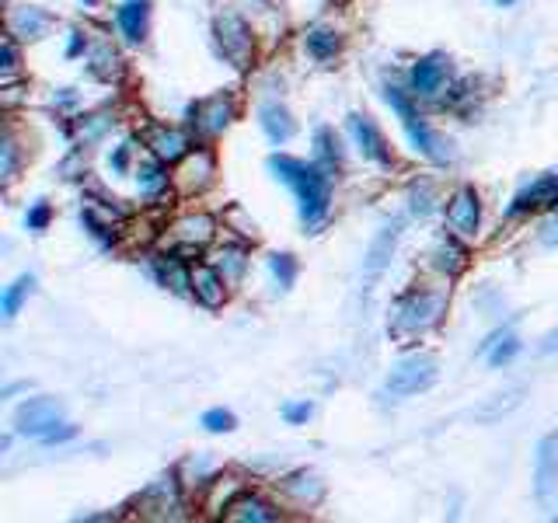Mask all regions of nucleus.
<instances>
[{
    "instance_id": "nucleus-1",
    "label": "nucleus",
    "mask_w": 558,
    "mask_h": 523,
    "mask_svg": "<svg viewBox=\"0 0 558 523\" xmlns=\"http://www.w3.org/2000/svg\"><path fill=\"white\" fill-rule=\"evenodd\" d=\"M269 171L297 196V210L307 231L318 234L321 224L328 220V210H332V178H328V171L321 164H307L290 154L269 157Z\"/></svg>"
},
{
    "instance_id": "nucleus-2",
    "label": "nucleus",
    "mask_w": 558,
    "mask_h": 523,
    "mask_svg": "<svg viewBox=\"0 0 558 523\" xmlns=\"http://www.w3.org/2000/svg\"><path fill=\"white\" fill-rule=\"evenodd\" d=\"M443 307H447V297L436 290H405L395 297L391 304V318H388V335L395 342H412L419 335H426L436 321L443 318Z\"/></svg>"
},
{
    "instance_id": "nucleus-3",
    "label": "nucleus",
    "mask_w": 558,
    "mask_h": 523,
    "mask_svg": "<svg viewBox=\"0 0 558 523\" xmlns=\"http://www.w3.org/2000/svg\"><path fill=\"white\" fill-rule=\"evenodd\" d=\"M384 98H388V105L395 109L398 123H402L409 143L416 147V154H422L426 161H433V164H447L450 154H447V147H443L440 133L426 123V116L416 109V102L409 98V91H402L398 84H384Z\"/></svg>"
},
{
    "instance_id": "nucleus-4",
    "label": "nucleus",
    "mask_w": 558,
    "mask_h": 523,
    "mask_svg": "<svg viewBox=\"0 0 558 523\" xmlns=\"http://www.w3.org/2000/svg\"><path fill=\"white\" fill-rule=\"evenodd\" d=\"M14 429L39 443H63L77 436V429L70 422H63V405L56 398L21 401L18 412H14Z\"/></svg>"
},
{
    "instance_id": "nucleus-5",
    "label": "nucleus",
    "mask_w": 558,
    "mask_h": 523,
    "mask_svg": "<svg viewBox=\"0 0 558 523\" xmlns=\"http://www.w3.org/2000/svg\"><path fill=\"white\" fill-rule=\"evenodd\" d=\"M436 381H440V360H436L433 353L402 356V360L391 367L388 381H384V398H391V401L416 398V394L433 388Z\"/></svg>"
},
{
    "instance_id": "nucleus-6",
    "label": "nucleus",
    "mask_w": 558,
    "mask_h": 523,
    "mask_svg": "<svg viewBox=\"0 0 558 523\" xmlns=\"http://www.w3.org/2000/svg\"><path fill=\"white\" fill-rule=\"evenodd\" d=\"M447 224H450V231L464 241H471L478 234V227H482V199H478V192L471 189V185H461V189L450 196Z\"/></svg>"
},
{
    "instance_id": "nucleus-7",
    "label": "nucleus",
    "mask_w": 558,
    "mask_h": 523,
    "mask_svg": "<svg viewBox=\"0 0 558 523\" xmlns=\"http://www.w3.org/2000/svg\"><path fill=\"white\" fill-rule=\"evenodd\" d=\"M217 42H220V53H224L234 67H248L255 39H252V32H248L245 18H238V14H220L217 18Z\"/></svg>"
},
{
    "instance_id": "nucleus-8",
    "label": "nucleus",
    "mask_w": 558,
    "mask_h": 523,
    "mask_svg": "<svg viewBox=\"0 0 558 523\" xmlns=\"http://www.w3.org/2000/svg\"><path fill=\"white\" fill-rule=\"evenodd\" d=\"M534 210H558V175H538L513 196L510 217H527Z\"/></svg>"
},
{
    "instance_id": "nucleus-9",
    "label": "nucleus",
    "mask_w": 558,
    "mask_h": 523,
    "mask_svg": "<svg viewBox=\"0 0 558 523\" xmlns=\"http://www.w3.org/2000/svg\"><path fill=\"white\" fill-rule=\"evenodd\" d=\"M349 133H353L356 147H360V154L367 157V161L381 164V168H391V164H395L388 140H384V133L377 130V123L370 116H363V112H353V116H349Z\"/></svg>"
},
{
    "instance_id": "nucleus-10",
    "label": "nucleus",
    "mask_w": 558,
    "mask_h": 523,
    "mask_svg": "<svg viewBox=\"0 0 558 523\" xmlns=\"http://www.w3.org/2000/svg\"><path fill=\"white\" fill-rule=\"evenodd\" d=\"M447 81H450V60L440 53L422 56V60L412 63V70H409L412 95H422V98H436L443 88H447Z\"/></svg>"
},
{
    "instance_id": "nucleus-11",
    "label": "nucleus",
    "mask_w": 558,
    "mask_h": 523,
    "mask_svg": "<svg viewBox=\"0 0 558 523\" xmlns=\"http://www.w3.org/2000/svg\"><path fill=\"white\" fill-rule=\"evenodd\" d=\"M555 489H558V429L538 443V454H534V492H538V499H548Z\"/></svg>"
},
{
    "instance_id": "nucleus-12",
    "label": "nucleus",
    "mask_w": 558,
    "mask_h": 523,
    "mask_svg": "<svg viewBox=\"0 0 558 523\" xmlns=\"http://www.w3.org/2000/svg\"><path fill=\"white\" fill-rule=\"evenodd\" d=\"M192 297L203 307L217 311L227 300V279L217 265H192Z\"/></svg>"
},
{
    "instance_id": "nucleus-13",
    "label": "nucleus",
    "mask_w": 558,
    "mask_h": 523,
    "mask_svg": "<svg viewBox=\"0 0 558 523\" xmlns=\"http://www.w3.org/2000/svg\"><path fill=\"white\" fill-rule=\"evenodd\" d=\"M116 25L123 32V39L130 46H140L147 39V25H150V0H123L116 7Z\"/></svg>"
},
{
    "instance_id": "nucleus-14",
    "label": "nucleus",
    "mask_w": 558,
    "mask_h": 523,
    "mask_svg": "<svg viewBox=\"0 0 558 523\" xmlns=\"http://www.w3.org/2000/svg\"><path fill=\"white\" fill-rule=\"evenodd\" d=\"M398 234H402V224L395 220V224H388L374 241H370V252H367V259H363V272H367L370 286H374V279H381V272L388 269V259H391V252H395V245H398ZM370 286H367V290H370Z\"/></svg>"
},
{
    "instance_id": "nucleus-15",
    "label": "nucleus",
    "mask_w": 558,
    "mask_h": 523,
    "mask_svg": "<svg viewBox=\"0 0 558 523\" xmlns=\"http://www.w3.org/2000/svg\"><path fill=\"white\" fill-rule=\"evenodd\" d=\"M224 517L227 520H252V523H273L279 520L283 513L276 510L269 499L255 496V492H241L238 499H231V503L224 506Z\"/></svg>"
},
{
    "instance_id": "nucleus-16",
    "label": "nucleus",
    "mask_w": 558,
    "mask_h": 523,
    "mask_svg": "<svg viewBox=\"0 0 558 523\" xmlns=\"http://www.w3.org/2000/svg\"><path fill=\"white\" fill-rule=\"evenodd\" d=\"M259 126H262V133H266L269 140L276 143V147L297 133V123H293L290 109H286V105H279V102H262L259 105Z\"/></svg>"
},
{
    "instance_id": "nucleus-17",
    "label": "nucleus",
    "mask_w": 558,
    "mask_h": 523,
    "mask_svg": "<svg viewBox=\"0 0 558 523\" xmlns=\"http://www.w3.org/2000/svg\"><path fill=\"white\" fill-rule=\"evenodd\" d=\"M147 147L154 150V157H161V161H182L185 154H189V136L171 130V126H154V130L147 133Z\"/></svg>"
},
{
    "instance_id": "nucleus-18",
    "label": "nucleus",
    "mask_w": 558,
    "mask_h": 523,
    "mask_svg": "<svg viewBox=\"0 0 558 523\" xmlns=\"http://www.w3.org/2000/svg\"><path fill=\"white\" fill-rule=\"evenodd\" d=\"M520 349H524V342H520L510 328H499V332H492L489 339L482 342V356L489 360V367H506V363H513V356H517Z\"/></svg>"
},
{
    "instance_id": "nucleus-19",
    "label": "nucleus",
    "mask_w": 558,
    "mask_h": 523,
    "mask_svg": "<svg viewBox=\"0 0 558 523\" xmlns=\"http://www.w3.org/2000/svg\"><path fill=\"white\" fill-rule=\"evenodd\" d=\"M150 269H154L161 286H171L175 293H192V269H185L175 255H157V259L150 262Z\"/></svg>"
},
{
    "instance_id": "nucleus-20",
    "label": "nucleus",
    "mask_w": 558,
    "mask_h": 523,
    "mask_svg": "<svg viewBox=\"0 0 558 523\" xmlns=\"http://www.w3.org/2000/svg\"><path fill=\"white\" fill-rule=\"evenodd\" d=\"M192 112H196V116H203V119H199V126H203L206 133H220V130H227V123H231V119H234V105H231V102H224V95L206 98V102H199Z\"/></svg>"
},
{
    "instance_id": "nucleus-21",
    "label": "nucleus",
    "mask_w": 558,
    "mask_h": 523,
    "mask_svg": "<svg viewBox=\"0 0 558 523\" xmlns=\"http://www.w3.org/2000/svg\"><path fill=\"white\" fill-rule=\"evenodd\" d=\"M464 259H468V252H464L461 245H457V234L450 231L447 238H440L436 241V248H433V265L440 272H447V276H457V272L464 269Z\"/></svg>"
},
{
    "instance_id": "nucleus-22",
    "label": "nucleus",
    "mask_w": 558,
    "mask_h": 523,
    "mask_svg": "<svg viewBox=\"0 0 558 523\" xmlns=\"http://www.w3.org/2000/svg\"><path fill=\"white\" fill-rule=\"evenodd\" d=\"M314 164H321L325 171L342 164V143H339V136H335V130H328V126H318V130H314Z\"/></svg>"
},
{
    "instance_id": "nucleus-23",
    "label": "nucleus",
    "mask_w": 558,
    "mask_h": 523,
    "mask_svg": "<svg viewBox=\"0 0 558 523\" xmlns=\"http://www.w3.org/2000/svg\"><path fill=\"white\" fill-rule=\"evenodd\" d=\"M137 185H140V192H143L147 199L161 196V192L168 189V171H164L161 157H150V161H140V168H137Z\"/></svg>"
},
{
    "instance_id": "nucleus-24",
    "label": "nucleus",
    "mask_w": 558,
    "mask_h": 523,
    "mask_svg": "<svg viewBox=\"0 0 558 523\" xmlns=\"http://www.w3.org/2000/svg\"><path fill=\"white\" fill-rule=\"evenodd\" d=\"M304 46L318 63H328V60H335V56H339L342 42H339V35L328 32V28H311V32L304 35Z\"/></svg>"
},
{
    "instance_id": "nucleus-25",
    "label": "nucleus",
    "mask_w": 558,
    "mask_h": 523,
    "mask_svg": "<svg viewBox=\"0 0 558 523\" xmlns=\"http://www.w3.org/2000/svg\"><path fill=\"white\" fill-rule=\"evenodd\" d=\"M32 290H35V276H18L11 286H7L4 297H0V311H4V318H7V321L18 318L21 304H25V300L32 297Z\"/></svg>"
},
{
    "instance_id": "nucleus-26",
    "label": "nucleus",
    "mask_w": 558,
    "mask_h": 523,
    "mask_svg": "<svg viewBox=\"0 0 558 523\" xmlns=\"http://www.w3.org/2000/svg\"><path fill=\"white\" fill-rule=\"evenodd\" d=\"M175 234H178V241H185V245H206V241L213 238V220L210 217H185V220H178L175 224Z\"/></svg>"
},
{
    "instance_id": "nucleus-27",
    "label": "nucleus",
    "mask_w": 558,
    "mask_h": 523,
    "mask_svg": "<svg viewBox=\"0 0 558 523\" xmlns=\"http://www.w3.org/2000/svg\"><path fill=\"white\" fill-rule=\"evenodd\" d=\"M217 269L224 272V279H227V283H238V279L245 276V269H248L245 248H238V245H227V248H220V255H217Z\"/></svg>"
},
{
    "instance_id": "nucleus-28",
    "label": "nucleus",
    "mask_w": 558,
    "mask_h": 523,
    "mask_svg": "<svg viewBox=\"0 0 558 523\" xmlns=\"http://www.w3.org/2000/svg\"><path fill=\"white\" fill-rule=\"evenodd\" d=\"M269 272H273V279L279 286H283V290H290L293 286V279H297V259H293V255H273V259H269Z\"/></svg>"
},
{
    "instance_id": "nucleus-29",
    "label": "nucleus",
    "mask_w": 558,
    "mask_h": 523,
    "mask_svg": "<svg viewBox=\"0 0 558 523\" xmlns=\"http://www.w3.org/2000/svg\"><path fill=\"white\" fill-rule=\"evenodd\" d=\"M203 429L206 433H234L238 429V419H234L231 408H210L203 415Z\"/></svg>"
},
{
    "instance_id": "nucleus-30",
    "label": "nucleus",
    "mask_w": 558,
    "mask_h": 523,
    "mask_svg": "<svg viewBox=\"0 0 558 523\" xmlns=\"http://www.w3.org/2000/svg\"><path fill=\"white\" fill-rule=\"evenodd\" d=\"M14 21H25V28L32 32V39H39V35L46 32V25H49L46 14H39L35 7H28V11H18V14H14Z\"/></svg>"
},
{
    "instance_id": "nucleus-31",
    "label": "nucleus",
    "mask_w": 558,
    "mask_h": 523,
    "mask_svg": "<svg viewBox=\"0 0 558 523\" xmlns=\"http://www.w3.org/2000/svg\"><path fill=\"white\" fill-rule=\"evenodd\" d=\"M49 220H53V210H49V203H35L32 210H28V217H25V224H28V231H46L49 227Z\"/></svg>"
},
{
    "instance_id": "nucleus-32",
    "label": "nucleus",
    "mask_w": 558,
    "mask_h": 523,
    "mask_svg": "<svg viewBox=\"0 0 558 523\" xmlns=\"http://www.w3.org/2000/svg\"><path fill=\"white\" fill-rule=\"evenodd\" d=\"M314 415V405L311 401H297V405H286L283 408V419L290 422V426H304L307 419Z\"/></svg>"
},
{
    "instance_id": "nucleus-33",
    "label": "nucleus",
    "mask_w": 558,
    "mask_h": 523,
    "mask_svg": "<svg viewBox=\"0 0 558 523\" xmlns=\"http://www.w3.org/2000/svg\"><path fill=\"white\" fill-rule=\"evenodd\" d=\"M538 238H541V245H548V248H558V210L552 213V217L545 220V224H541Z\"/></svg>"
},
{
    "instance_id": "nucleus-34",
    "label": "nucleus",
    "mask_w": 558,
    "mask_h": 523,
    "mask_svg": "<svg viewBox=\"0 0 558 523\" xmlns=\"http://www.w3.org/2000/svg\"><path fill=\"white\" fill-rule=\"evenodd\" d=\"M14 70H18V46H14V39H4V74L11 77Z\"/></svg>"
},
{
    "instance_id": "nucleus-35",
    "label": "nucleus",
    "mask_w": 558,
    "mask_h": 523,
    "mask_svg": "<svg viewBox=\"0 0 558 523\" xmlns=\"http://www.w3.org/2000/svg\"><path fill=\"white\" fill-rule=\"evenodd\" d=\"M126 161H130V143H123V147L112 154V168L116 171H126Z\"/></svg>"
},
{
    "instance_id": "nucleus-36",
    "label": "nucleus",
    "mask_w": 558,
    "mask_h": 523,
    "mask_svg": "<svg viewBox=\"0 0 558 523\" xmlns=\"http://www.w3.org/2000/svg\"><path fill=\"white\" fill-rule=\"evenodd\" d=\"M555 346H558V328H555L552 335H548V339H545V346H541V349H545V353H552Z\"/></svg>"
},
{
    "instance_id": "nucleus-37",
    "label": "nucleus",
    "mask_w": 558,
    "mask_h": 523,
    "mask_svg": "<svg viewBox=\"0 0 558 523\" xmlns=\"http://www.w3.org/2000/svg\"><path fill=\"white\" fill-rule=\"evenodd\" d=\"M492 4H499V7H510V4H517V0H492Z\"/></svg>"
}]
</instances>
